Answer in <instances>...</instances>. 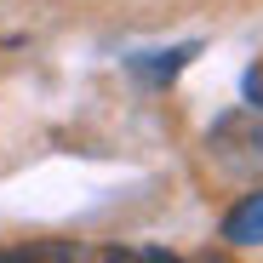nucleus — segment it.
I'll use <instances>...</instances> for the list:
<instances>
[{"label":"nucleus","instance_id":"1","mask_svg":"<svg viewBox=\"0 0 263 263\" xmlns=\"http://www.w3.org/2000/svg\"><path fill=\"white\" fill-rule=\"evenodd\" d=\"M212 149L223 155L229 166H257L263 160V126L252 115H229V120L212 126Z\"/></svg>","mask_w":263,"mask_h":263},{"label":"nucleus","instance_id":"9","mask_svg":"<svg viewBox=\"0 0 263 263\" xmlns=\"http://www.w3.org/2000/svg\"><path fill=\"white\" fill-rule=\"evenodd\" d=\"M206 263H223V257H206Z\"/></svg>","mask_w":263,"mask_h":263},{"label":"nucleus","instance_id":"6","mask_svg":"<svg viewBox=\"0 0 263 263\" xmlns=\"http://www.w3.org/2000/svg\"><path fill=\"white\" fill-rule=\"evenodd\" d=\"M143 263H183V257H172V252H138Z\"/></svg>","mask_w":263,"mask_h":263},{"label":"nucleus","instance_id":"2","mask_svg":"<svg viewBox=\"0 0 263 263\" xmlns=\"http://www.w3.org/2000/svg\"><path fill=\"white\" fill-rule=\"evenodd\" d=\"M223 240H229V246H263V189L246 195L240 206H229V217H223Z\"/></svg>","mask_w":263,"mask_h":263},{"label":"nucleus","instance_id":"7","mask_svg":"<svg viewBox=\"0 0 263 263\" xmlns=\"http://www.w3.org/2000/svg\"><path fill=\"white\" fill-rule=\"evenodd\" d=\"M109 263H143L138 252H109Z\"/></svg>","mask_w":263,"mask_h":263},{"label":"nucleus","instance_id":"8","mask_svg":"<svg viewBox=\"0 0 263 263\" xmlns=\"http://www.w3.org/2000/svg\"><path fill=\"white\" fill-rule=\"evenodd\" d=\"M0 263H34L29 252H0Z\"/></svg>","mask_w":263,"mask_h":263},{"label":"nucleus","instance_id":"4","mask_svg":"<svg viewBox=\"0 0 263 263\" xmlns=\"http://www.w3.org/2000/svg\"><path fill=\"white\" fill-rule=\"evenodd\" d=\"M34 263H86V246H69V240H46V246H29Z\"/></svg>","mask_w":263,"mask_h":263},{"label":"nucleus","instance_id":"5","mask_svg":"<svg viewBox=\"0 0 263 263\" xmlns=\"http://www.w3.org/2000/svg\"><path fill=\"white\" fill-rule=\"evenodd\" d=\"M240 92H246V103L263 115V69H246V80H240Z\"/></svg>","mask_w":263,"mask_h":263},{"label":"nucleus","instance_id":"3","mask_svg":"<svg viewBox=\"0 0 263 263\" xmlns=\"http://www.w3.org/2000/svg\"><path fill=\"white\" fill-rule=\"evenodd\" d=\"M200 46H172V52H160V58H132V74L138 80H149V86H160V80H172L189 58H195Z\"/></svg>","mask_w":263,"mask_h":263}]
</instances>
